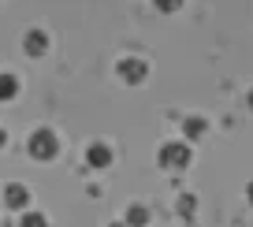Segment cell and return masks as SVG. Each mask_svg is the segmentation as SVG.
<instances>
[{
  "label": "cell",
  "instance_id": "5",
  "mask_svg": "<svg viewBox=\"0 0 253 227\" xmlns=\"http://www.w3.org/2000/svg\"><path fill=\"white\" fill-rule=\"evenodd\" d=\"M30 205H34V190L26 186L23 179H11L8 186H4V209H11V212H19V216H23Z\"/></svg>",
  "mask_w": 253,
  "mask_h": 227
},
{
  "label": "cell",
  "instance_id": "10",
  "mask_svg": "<svg viewBox=\"0 0 253 227\" xmlns=\"http://www.w3.org/2000/svg\"><path fill=\"white\" fill-rule=\"evenodd\" d=\"M19 227H48V216L41 209H26L23 216H19Z\"/></svg>",
  "mask_w": 253,
  "mask_h": 227
},
{
  "label": "cell",
  "instance_id": "11",
  "mask_svg": "<svg viewBox=\"0 0 253 227\" xmlns=\"http://www.w3.org/2000/svg\"><path fill=\"white\" fill-rule=\"evenodd\" d=\"M194 205H198V197H194V194H182L179 201H175V209H179L182 216H194Z\"/></svg>",
  "mask_w": 253,
  "mask_h": 227
},
{
  "label": "cell",
  "instance_id": "6",
  "mask_svg": "<svg viewBox=\"0 0 253 227\" xmlns=\"http://www.w3.org/2000/svg\"><path fill=\"white\" fill-rule=\"evenodd\" d=\"M23 52L30 56V60H41V56L48 52V30H41V26H30V30L23 34Z\"/></svg>",
  "mask_w": 253,
  "mask_h": 227
},
{
  "label": "cell",
  "instance_id": "2",
  "mask_svg": "<svg viewBox=\"0 0 253 227\" xmlns=\"http://www.w3.org/2000/svg\"><path fill=\"white\" fill-rule=\"evenodd\" d=\"M26 153H30L34 160H41V164L56 160L60 157V134H56L52 127H38V131L26 138Z\"/></svg>",
  "mask_w": 253,
  "mask_h": 227
},
{
  "label": "cell",
  "instance_id": "1",
  "mask_svg": "<svg viewBox=\"0 0 253 227\" xmlns=\"http://www.w3.org/2000/svg\"><path fill=\"white\" fill-rule=\"evenodd\" d=\"M190 160H194V145L182 138H168L164 145L157 149V164L164 168V172H186Z\"/></svg>",
  "mask_w": 253,
  "mask_h": 227
},
{
  "label": "cell",
  "instance_id": "7",
  "mask_svg": "<svg viewBox=\"0 0 253 227\" xmlns=\"http://www.w3.org/2000/svg\"><path fill=\"white\" fill-rule=\"evenodd\" d=\"M205 134H209V119L205 116H186V119H182V141L194 145V141L205 138Z\"/></svg>",
  "mask_w": 253,
  "mask_h": 227
},
{
  "label": "cell",
  "instance_id": "12",
  "mask_svg": "<svg viewBox=\"0 0 253 227\" xmlns=\"http://www.w3.org/2000/svg\"><path fill=\"white\" fill-rule=\"evenodd\" d=\"M246 108H250V112H253V86H250V90H246Z\"/></svg>",
  "mask_w": 253,
  "mask_h": 227
},
{
  "label": "cell",
  "instance_id": "4",
  "mask_svg": "<svg viewBox=\"0 0 253 227\" xmlns=\"http://www.w3.org/2000/svg\"><path fill=\"white\" fill-rule=\"evenodd\" d=\"M82 160H86V168H93V172H104V168L116 164V149H112L104 138H93L86 145V153H82Z\"/></svg>",
  "mask_w": 253,
  "mask_h": 227
},
{
  "label": "cell",
  "instance_id": "13",
  "mask_svg": "<svg viewBox=\"0 0 253 227\" xmlns=\"http://www.w3.org/2000/svg\"><path fill=\"white\" fill-rule=\"evenodd\" d=\"M8 145V131H4V127H0V149Z\"/></svg>",
  "mask_w": 253,
  "mask_h": 227
},
{
  "label": "cell",
  "instance_id": "3",
  "mask_svg": "<svg viewBox=\"0 0 253 227\" xmlns=\"http://www.w3.org/2000/svg\"><path fill=\"white\" fill-rule=\"evenodd\" d=\"M116 75L123 86H142L145 79H149V63L142 60V56H119L116 60Z\"/></svg>",
  "mask_w": 253,
  "mask_h": 227
},
{
  "label": "cell",
  "instance_id": "15",
  "mask_svg": "<svg viewBox=\"0 0 253 227\" xmlns=\"http://www.w3.org/2000/svg\"><path fill=\"white\" fill-rule=\"evenodd\" d=\"M108 227H126V224H123V220H119V224H108Z\"/></svg>",
  "mask_w": 253,
  "mask_h": 227
},
{
  "label": "cell",
  "instance_id": "8",
  "mask_svg": "<svg viewBox=\"0 0 253 227\" xmlns=\"http://www.w3.org/2000/svg\"><path fill=\"white\" fill-rule=\"evenodd\" d=\"M15 97H19V75L0 71V101H15Z\"/></svg>",
  "mask_w": 253,
  "mask_h": 227
},
{
  "label": "cell",
  "instance_id": "9",
  "mask_svg": "<svg viewBox=\"0 0 253 227\" xmlns=\"http://www.w3.org/2000/svg\"><path fill=\"white\" fill-rule=\"evenodd\" d=\"M123 224L126 227H145L149 224V209H145V205H126V216H123Z\"/></svg>",
  "mask_w": 253,
  "mask_h": 227
},
{
  "label": "cell",
  "instance_id": "14",
  "mask_svg": "<svg viewBox=\"0 0 253 227\" xmlns=\"http://www.w3.org/2000/svg\"><path fill=\"white\" fill-rule=\"evenodd\" d=\"M246 201L253 205V182H250V186H246Z\"/></svg>",
  "mask_w": 253,
  "mask_h": 227
}]
</instances>
